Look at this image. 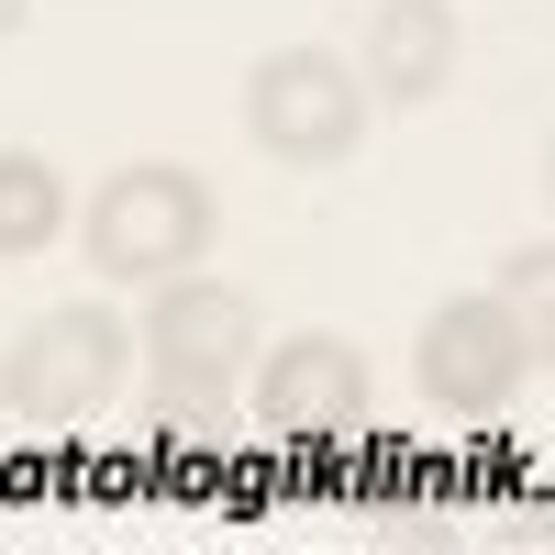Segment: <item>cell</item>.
<instances>
[{
    "instance_id": "cell-1",
    "label": "cell",
    "mask_w": 555,
    "mask_h": 555,
    "mask_svg": "<svg viewBox=\"0 0 555 555\" xmlns=\"http://www.w3.org/2000/svg\"><path fill=\"white\" fill-rule=\"evenodd\" d=\"M133 356H145V411H222L256 366V300L234 278L178 267L156 278L145 322H133Z\"/></svg>"
},
{
    "instance_id": "cell-2",
    "label": "cell",
    "mask_w": 555,
    "mask_h": 555,
    "mask_svg": "<svg viewBox=\"0 0 555 555\" xmlns=\"http://www.w3.org/2000/svg\"><path fill=\"white\" fill-rule=\"evenodd\" d=\"M122 366H133V322L101 300H67V311H34L12 345H0V411L34 434H78L122 400Z\"/></svg>"
},
{
    "instance_id": "cell-3",
    "label": "cell",
    "mask_w": 555,
    "mask_h": 555,
    "mask_svg": "<svg viewBox=\"0 0 555 555\" xmlns=\"http://www.w3.org/2000/svg\"><path fill=\"white\" fill-rule=\"evenodd\" d=\"M78 245H89L101 278L156 289V278H178V267L211 256V190H201L190 167H167V156L112 167L101 190H89V211H78Z\"/></svg>"
},
{
    "instance_id": "cell-4",
    "label": "cell",
    "mask_w": 555,
    "mask_h": 555,
    "mask_svg": "<svg viewBox=\"0 0 555 555\" xmlns=\"http://www.w3.org/2000/svg\"><path fill=\"white\" fill-rule=\"evenodd\" d=\"M544 366V322L512 311L500 289L478 300H444L423 322V356H411V378H423V400L444 411V423H489V411H512L522 378Z\"/></svg>"
},
{
    "instance_id": "cell-5",
    "label": "cell",
    "mask_w": 555,
    "mask_h": 555,
    "mask_svg": "<svg viewBox=\"0 0 555 555\" xmlns=\"http://www.w3.org/2000/svg\"><path fill=\"white\" fill-rule=\"evenodd\" d=\"M245 133L267 167H345L366 145V78L322 44H278L245 78Z\"/></svg>"
},
{
    "instance_id": "cell-6",
    "label": "cell",
    "mask_w": 555,
    "mask_h": 555,
    "mask_svg": "<svg viewBox=\"0 0 555 555\" xmlns=\"http://www.w3.org/2000/svg\"><path fill=\"white\" fill-rule=\"evenodd\" d=\"M256 423L278 444H334L366 423V356L345 334H289V345H267L256 366Z\"/></svg>"
},
{
    "instance_id": "cell-7",
    "label": "cell",
    "mask_w": 555,
    "mask_h": 555,
    "mask_svg": "<svg viewBox=\"0 0 555 555\" xmlns=\"http://www.w3.org/2000/svg\"><path fill=\"white\" fill-rule=\"evenodd\" d=\"M356 78H366V101L423 112L434 89L455 78V12H444V0H378V12H366V56H356Z\"/></svg>"
},
{
    "instance_id": "cell-8",
    "label": "cell",
    "mask_w": 555,
    "mask_h": 555,
    "mask_svg": "<svg viewBox=\"0 0 555 555\" xmlns=\"http://www.w3.org/2000/svg\"><path fill=\"white\" fill-rule=\"evenodd\" d=\"M56 234H67V178L44 167L34 145H0V267L44 256Z\"/></svg>"
},
{
    "instance_id": "cell-9",
    "label": "cell",
    "mask_w": 555,
    "mask_h": 555,
    "mask_svg": "<svg viewBox=\"0 0 555 555\" xmlns=\"http://www.w3.org/2000/svg\"><path fill=\"white\" fill-rule=\"evenodd\" d=\"M544 278H555V245L533 234V245H512V256H500V300H512V311H533V322H544Z\"/></svg>"
},
{
    "instance_id": "cell-10",
    "label": "cell",
    "mask_w": 555,
    "mask_h": 555,
    "mask_svg": "<svg viewBox=\"0 0 555 555\" xmlns=\"http://www.w3.org/2000/svg\"><path fill=\"white\" fill-rule=\"evenodd\" d=\"M23 12H34V0H0V34H23Z\"/></svg>"
}]
</instances>
